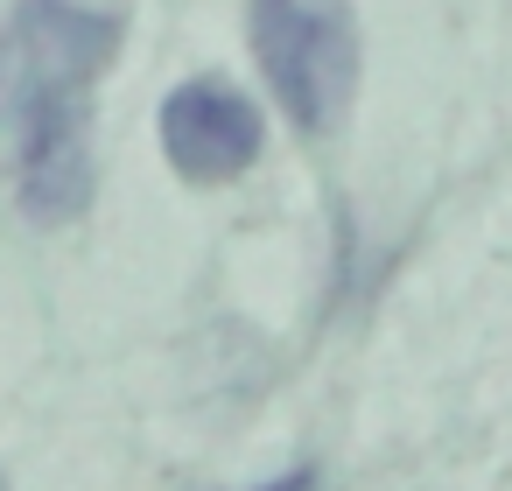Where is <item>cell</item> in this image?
Masks as SVG:
<instances>
[{
    "instance_id": "cell-5",
    "label": "cell",
    "mask_w": 512,
    "mask_h": 491,
    "mask_svg": "<svg viewBox=\"0 0 512 491\" xmlns=\"http://www.w3.org/2000/svg\"><path fill=\"white\" fill-rule=\"evenodd\" d=\"M0 491H8V477H0Z\"/></svg>"
},
{
    "instance_id": "cell-3",
    "label": "cell",
    "mask_w": 512,
    "mask_h": 491,
    "mask_svg": "<svg viewBox=\"0 0 512 491\" xmlns=\"http://www.w3.org/2000/svg\"><path fill=\"white\" fill-rule=\"evenodd\" d=\"M260 113L246 92L218 85V78H197V85H176L169 106H162V155L183 183H232L260 162Z\"/></svg>"
},
{
    "instance_id": "cell-2",
    "label": "cell",
    "mask_w": 512,
    "mask_h": 491,
    "mask_svg": "<svg viewBox=\"0 0 512 491\" xmlns=\"http://www.w3.org/2000/svg\"><path fill=\"white\" fill-rule=\"evenodd\" d=\"M253 50L281 113L323 141L358 92V29L344 0H253Z\"/></svg>"
},
{
    "instance_id": "cell-1",
    "label": "cell",
    "mask_w": 512,
    "mask_h": 491,
    "mask_svg": "<svg viewBox=\"0 0 512 491\" xmlns=\"http://www.w3.org/2000/svg\"><path fill=\"white\" fill-rule=\"evenodd\" d=\"M120 29L71 0H29L0 29V134L15 190L36 225H71L92 204L85 92L106 71Z\"/></svg>"
},
{
    "instance_id": "cell-4",
    "label": "cell",
    "mask_w": 512,
    "mask_h": 491,
    "mask_svg": "<svg viewBox=\"0 0 512 491\" xmlns=\"http://www.w3.org/2000/svg\"><path fill=\"white\" fill-rule=\"evenodd\" d=\"M253 491H323V470L316 463H295V470H281L274 484H253Z\"/></svg>"
}]
</instances>
